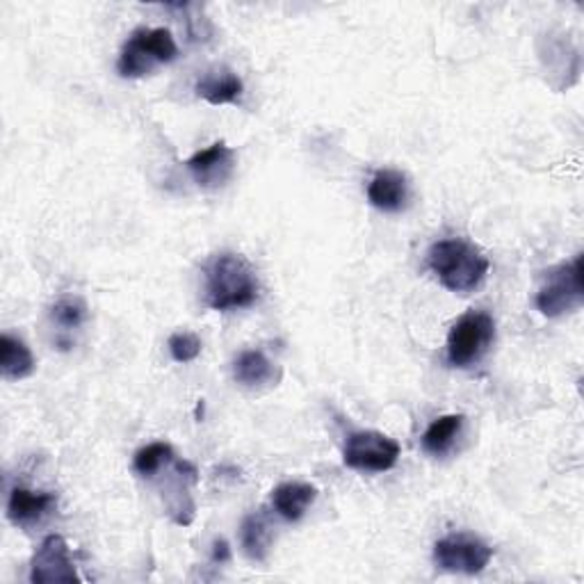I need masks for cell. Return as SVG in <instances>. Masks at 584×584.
Returning <instances> with one entry per match:
<instances>
[{
  "label": "cell",
  "instance_id": "1",
  "mask_svg": "<svg viewBox=\"0 0 584 584\" xmlns=\"http://www.w3.org/2000/svg\"><path fill=\"white\" fill-rule=\"evenodd\" d=\"M260 281L254 265L235 252H222L206 265V304L212 311L249 308L258 302Z\"/></svg>",
  "mask_w": 584,
  "mask_h": 584
},
{
  "label": "cell",
  "instance_id": "2",
  "mask_svg": "<svg viewBox=\"0 0 584 584\" xmlns=\"http://www.w3.org/2000/svg\"><path fill=\"white\" fill-rule=\"evenodd\" d=\"M428 265L445 290L459 292V295H468L480 288L491 268L484 252L462 237L434 243L428 252Z\"/></svg>",
  "mask_w": 584,
  "mask_h": 584
},
{
  "label": "cell",
  "instance_id": "3",
  "mask_svg": "<svg viewBox=\"0 0 584 584\" xmlns=\"http://www.w3.org/2000/svg\"><path fill=\"white\" fill-rule=\"evenodd\" d=\"M178 58V46L167 28H140L124 44L117 71L124 78H144L155 67Z\"/></svg>",
  "mask_w": 584,
  "mask_h": 584
},
{
  "label": "cell",
  "instance_id": "4",
  "mask_svg": "<svg viewBox=\"0 0 584 584\" xmlns=\"http://www.w3.org/2000/svg\"><path fill=\"white\" fill-rule=\"evenodd\" d=\"M495 340V320L484 311L462 315L447 334V363L466 370L480 363Z\"/></svg>",
  "mask_w": 584,
  "mask_h": 584
},
{
  "label": "cell",
  "instance_id": "5",
  "mask_svg": "<svg viewBox=\"0 0 584 584\" xmlns=\"http://www.w3.org/2000/svg\"><path fill=\"white\" fill-rule=\"evenodd\" d=\"M584 302L582 256L550 268L537 292V308L546 317H562L577 311Z\"/></svg>",
  "mask_w": 584,
  "mask_h": 584
},
{
  "label": "cell",
  "instance_id": "6",
  "mask_svg": "<svg viewBox=\"0 0 584 584\" xmlns=\"http://www.w3.org/2000/svg\"><path fill=\"white\" fill-rule=\"evenodd\" d=\"M397 459H400V443L375 430L350 434L342 447L344 466L361 472H386Z\"/></svg>",
  "mask_w": 584,
  "mask_h": 584
},
{
  "label": "cell",
  "instance_id": "7",
  "mask_svg": "<svg viewBox=\"0 0 584 584\" xmlns=\"http://www.w3.org/2000/svg\"><path fill=\"white\" fill-rule=\"evenodd\" d=\"M493 560V548L472 535H449L434 546V562L441 571L477 575Z\"/></svg>",
  "mask_w": 584,
  "mask_h": 584
},
{
  "label": "cell",
  "instance_id": "8",
  "mask_svg": "<svg viewBox=\"0 0 584 584\" xmlns=\"http://www.w3.org/2000/svg\"><path fill=\"white\" fill-rule=\"evenodd\" d=\"M31 582L46 584V582H81V575L75 571L71 560V550L65 537L48 535L31 562Z\"/></svg>",
  "mask_w": 584,
  "mask_h": 584
},
{
  "label": "cell",
  "instance_id": "9",
  "mask_svg": "<svg viewBox=\"0 0 584 584\" xmlns=\"http://www.w3.org/2000/svg\"><path fill=\"white\" fill-rule=\"evenodd\" d=\"M235 149L229 147L226 142H215L203 151H197L185 167L192 174L195 183L201 190H220L231 180L235 172Z\"/></svg>",
  "mask_w": 584,
  "mask_h": 584
},
{
  "label": "cell",
  "instance_id": "10",
  "mask_svg": "<svg viewBox=\"0 0 584 584\" xmlns=\"http://www.w3.org/2000/svg\"><path fill=\"white\" fill-rule=\"evenodd\" d=\"M367 201L382 212H400L409 203V178L397 170H379L367 185Z\"/></svg>",
  "mask_w": 584,
  "mask_h": 584
},
{
  "label": "cell",
  "instance_id": "11",
  "mask_svg": "<svg viewBox=\"0 0 584 584\" xmlns=\"http://www.w3.org/2000/svg\"><path fill=\"white\" fill-rule=\"evenodd\" d=\"M58 507V495L48 491H28V489H12L8 500V518L14 525L31 527L42 523L50 512Z\"/></svg>",
  "mask_w": 584,
  "mask_h": 584
},
{
  "label": "cell",
  "instance_id": "12",
  "mask_svg": "<svg viewBox=\"0 0 584 584\" xmlns=\"http://www.w3.org/2000/svg\"><path fill=\"white\" fill-rule=\"evenodd\" d=\"M233 379L245 388H270L281 382V370L265 352L245 350L233 361Z\"/></svg>",
  "mask_w": 584,
  "mask_h": 584
},
{
  "label": "cell",
  "instance_id": "13",
  "mask_svg": "<svg viewBox=\"0 0 584 584\" xmlns=\"http://www.w3.org/2000/svg\"><path fill=\"white\" fill-rule=\"evenodd\" d=\"M195 92L199 98H203L210 105H231L237 103L245 92L243 78L229 67H215L208 69L195 85Z\"/></svg>",
  "mask_w": 584,
  "mask_h": 584
},
{
  "label": "cell",
  "instance_id": "14",
  "mask_svg": "<svg viewBox=\"0 0 584 584\" xmlns=\"http://www.w3.org/2000/svg\"><path fill=\"white\" fill-rule=\"evenodd\" d=\"M315 500L317 489L308 482H285L272 491V507L288 523H297Z\"/></svg>",
  "mask_w": 584,
  "mask_h": 584
},
{
  "label": "cell",
  "instance_id": "15",
  "mask_svg": "<svg viewBox=\"0 0 584 584\" xmlns=\"http://www.w3.org/2000/svg\"><path fill=\"white\" fill-rule=\"evenodd\" d=\"M0 373L8 382H21L35 373V357L31 348L12 334L0 336Z\"/></svg>",
  "mask_w": 584,
  "mask_h": 584
},
{
  "label": "cell",
  "instance_id": "16",
  "mask_svg": "<svg viewBox=\"0 0 584 584\" xmlns=\"http://www.w3.org/2000/svg\"><path fill=\"white\" fill-rule=\"evenodd\" d=\"M464 420L466 418L462 413H447V416L436 418L428 428V432L422 434L424 453L432 457L447 455L464 430Z\"/></svg>",
  "mask_w": 584,
  "mask_h": 584
},
{
  "label": "cell",
  "instance_id": "17",
  "mask_svg": "<svg viewBox=\"0 0 584 584\" xmlns=\"http://www.w3.org/2000/svg\"><path fill=\"white\" fill-rule=\"evenodd\" d=\"M241 541L249 560L254 562L268 560V552L272 546V527L268 523V516L260 512L247 514L241 527Z\"/></svg>",
  "mask_w": 584,
  "mask_h": 584
},
{
  "label": "cell",
  "instance_id": "18",
  "mask_svg": "<svg viewBox=\"0 0 584 584\" xmlns=\"http://www.w3.org/2000/svg\"><path fill=\"white\" fill-rule=\"evenodd\" d=\"M50 323L60 331L69 334L87 323V306L81 297H62L50 306Z\"/></svg>",
  "mask_w": 584,
  "mask_h": 584
},
{
  "label": "cell",
  "instance_id": "19",
  "mask_svg": "<svg viewBox=\"0 0 584 584\" xmlns=\"http://www.w3.org/2000/svg\"><path fill=\"white\" fill-rule=\"evenodd\" d=\"M165 464H174V449L170 443H151L132 459V468L142 477H153Z\"/></svg>",
  "mask_w": 584,
  "mask_h": 584
},
{
  "label": "cell",
  "instance_id": "20",
  "mask_svg": "<svg viewBox=\"0 0 584 584\" xmlns=\"http://www.w3.org/2000/svg\"><path fill=\"white\" fill-rule=\"evenodd\" d=\"M170 354L176 363H190L201 354V340L190 331H178L170 336Z\"/></svg>",
  "mask_w": 584,
  "mask_h": 584
},
{
  "label": "cell",
  "instance_id": "21",
  "mask_svg": "<svg viewBox=\"0 0 584 584\" xmlns=\"http://www.w3.org/2000/svg\"><path fill=\"white\" fill-rule=\"evenodd\" d=\"M231 560V550H229V544L224 539H218L215 544H212V562H229Z\"/></svg>",
  "mask_w": 584,
  "mask_h": 584
}]
</instances>
